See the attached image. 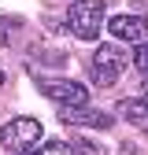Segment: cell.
<instances>
[{
  "instance_id": "obj_5",
  "label": "cell",
  "mask_w": 148,
  "mask_h": 155,
  "mask_svg": "<svg viewBox=\"0 0 148 155\" xmlns=\"http://www.w3.org/2000/svg\"><path fill=\"white\" fill-rule=\"evenodd\" d=\"M59 118L67 126H92V129H111L115 118L104 111H89V107H59Z\"/></svg>"
},
{
  "instance_id": "obj_11",
  "label": "cell",
  "mask_w": 148,
  "mask_h": 155,
  "mask_svg": "<svg viewBox=\"0 0 148 155\" xmlns=\"http://www.w3.org/2000/svg\"><path fill=\"white\" fill-rule=\"evenodd\" d=\"M18 26V18H0V48L11 45V30Z\"/></svg>"
},
{
  "instance_id": "obj_7",
  "label": "cell",
  "mask_w": 148,
  "mask_h": 155,
  "mask_svg": "<svg viewBox=\"0 0 148 155\" xmlns=\"http://www.w3.org/2000/svg\"><path fill=\"white\" fill-rule=\"evenodd\" d=\"M119 114L130 122V126H137L148 133V100H122L119 104Z\"/></svg>"
},
{
  "instance_id": "obj_10",
  "label": "cell",
  "mask_w": 148,
  "mask_h": 155,
  "mask_svg": "<svg viewBox=\"0 0 148 155\" xmlns=\"http://www.w3.org/2000/svg\"><path fill=\"white\" fill-rule=\"evenodd\" d=\"M133 67H137V70H141V74L148 78V45H144V41H141V45L133 48Z\"/></svg>"
},
{
  "instance_id": "obj_4",
  "label": "cell",
  "mask_w": 148,
  "mask_h": 155,
  "mask_svg": "<svg viewBox=\"0 0 148 155\" xmlns=\"http://www.w3.org/2000/svg\"><path fill=\"white\" fill-rule=\"evenodd\" d=\"M41 122L37 118H11V122H4L0 126V144L4 148H18V151H26V148H33L37 140H41Z\"/></svg>"
},
{
  "instance_id": "obj_3",
  "label": "cell",
  "mask_w": 148,
  "mask_h": 155,
  "mask_svg": "<svg viewBox=\"0 0 148 155\" xmlns=\"http://www.w3.org/2000/svg\"><path fill=\"white\" fill-rule=\"evenodd\" d=\"M41 92L59 107H85L89 104V89L82 81H70V78H45Z\"/></svg>"
},
{
  "instance_id": "obj_6",
  "label": "cell",
  "mask_w": 148,
  "mask_h": 155,
  "mask_svg": "<svg viewBox=\"0 0 148 155\" xmlns=\"http://www.w3.org/2000/svg\"><path fill=\"white\" fill-rule=\"evenodd\" d=\"M107 30L119 37V41H133V45H141L144 41V33H148V22L141 15H115L107 22Z\"/></svg>"
},
{
  "instance_id": "obj_2",
  "label": "cell",
  "mask_w": 148,
  "mask_h": 155,
  "mask_svg": "<svg viewBox=\"0 0 148 155\" xmlns=\"http://www.w3.org/2000/svg\"><path fill=\"white\" fill-rule=\"evenodd\" d=\"M126 67H130V59H126V52L119 45H100L89 55V78L96 85H115Z\"/></svg>"
},
{
  "instance_id": "obj_12",
  "label": "cell",
  "mask_w": 148,
  "mask_h": 155,
  "mask_svg": "<svg viewBox=\"0 0 148 155\" xmlns=\"http://www.w3.org/2000/svg\"><path fill=\"white\" fill-rule=\"evenodd\" d=\"M0 85H4V70H0Z\"/></svg>"
},
{
  "instance_id": "obj_13",
  "label": "cell",
  "mask_w": 148,
  "mask_h": 155,
  "mask_svg": "<svg viewBox=\"0 0 148 155\" xmlns=\"http://www.w3.org/2000/svg\"><path fill=\"white\" fill-rule=\"evenodd\" d=\"M144 100H148V89H144Z\"/></svg>"
},
{
  "instance_id": "obj_1",
  "label": "cell",
  "mask_w": 148,
  "mask_h": 155,
  "mask_svg": "<svg viewBox=\"0 0 148 155\" xmlns=\"http://www.w3.org/2000/svg\"><path fill=\"white\" fill-rule=\"evenodd\" d=\"M67 26L78 41H96L104 30V0H70Z\"/></svg>"
},
{
  "instance_id": "obj_8",
  "label": "cell",
  "mask_w": 148,
  "mask_h": 155,
  "mask_svg": "<svg viewBox=\"0 0 148 155\" xmlns=\"http://www.w3.org/2000/svg\"><path fill=\"white\" fill-rule=\"evenodd\" d=\"M18 155H78V151H74V144H67V140H45V144H33L26 151H18Z\"/></svg>"
},
{
  "instance_id": "obj_9",
  "label": "cell",
  "mask_w": 148,
  "mask_h": 155,
  "mask_svg": "<svg viewBox=\"0 0 148 155\" xmlns=\"http://www.w3.org/2000/svg\"><path fill=\"white\" fill-rule=\"evenodd\" d=\"M74 151H78V155H107V151H100V144H96V140L78 137V133H74Z\"/></svg>"
}]
</instances>
